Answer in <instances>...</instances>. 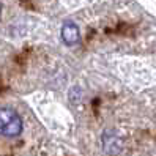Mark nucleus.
I'll return each instance as SVG.
<instances>
[{
    "label": "nucleus",
    "instance_id": "obj_1",
    "mask_svg": "<svg viewBox=\"0 0 156 156\" xmlns=\"http://www.w3.org/2000/svg\"><path fill=\"white\" fill-rule=\"evenodd\" d=\"M22 118L16 111L10 107L0 109V136L5 137H16L22 133Z\"/></svg>",
    "mask_w": 156,
    "mask_h": 156
},
{
    "label": "nucleus",
    "instance_id": "obj_2",
    "mask_svg": "<svg viewBox=\"0 0 156 156\" xmlns=\"http://www.w3.org/2000/svg\"><path fill=\"white\" fill-rule=\"evenodd\" d=\"M103 148L109 156H117L123 150V140L115 131L107 129L103 134Z\"/></svg>",
    "mask_w": 156,
    "mask_h": 156
},
{
    "label": "nucleus",
    "instance_id": "obj_3",
    "mask_svg": "<svg viewBox=\"0 0 156 156\" xmlns=\"http://www.w3.org/2000/svg\"><path fill=\"white\" fill-rule=\"evenodd\" d=\"M60 36H62V41L66 46H76L80 41V30L77 24L73 21H65L62 25Z\"/></svg>",
    "mask_w": 156,
    "mask_h": 156
},
{
    "label": "nucleus",
    "instance_id": "obj_4",
    "mask_svg": "<svg viewBox=\"0 0 156 156\" xmlns=\"http://www.w3.org/2000/svg\"><path fill=\"white\" fill-rule=\"evenodd\" d=\"M0 14H2V3H0Z\"/></svg>",
    "mask_w": 156,
    "mask_h": 156
}]
</instances>
